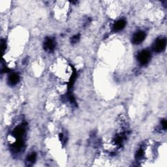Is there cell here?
Listing matches in <instances>:
<instances>
[{
    "instance_id": "obj_11",
    "label": "cell",
    "mask_w": 167,
    "mask_h": 167,
    "mask_svg": "<svg viewBox=\"0 0 167 167\" xmlns=\"http://www.w3.org/2000/svg\"><path fill=\"white\" fill-rule=\"evenodd\" d=\"M162 125H163L164 129H165V130H166V127H167V124H166V120H165V119H164V120H163V121H162Z\"/></svg>"
},
{
    "instance_id": "obj_5",
    "label": "cell",
    "mask_w": 167,
    "mask_h": 167,
    "mask_svg": "<svg viewBox=\"0 0 167 167\" xmlns=\"http://www.w3.org/2000/svg\"><path fill=\"white\" fill-rule=\"evenodd\" d=\"M126 22L125 20H119L114 24V26H113V30L116 31H119L122 30L125 26Z\"/></svg>"
},
{
    "instance_id": "obj_8",
    "label": "cell",
    "mask_w": 167,
    "mask_h": 167,
    "mask_svg": "<svg viewBox=\"0 0 167 167\" xmlns=\"http://www.w3.org/2000/svg\"><path fill=\"white\" fill-rule=\"evenodd\" d=\"M24 147V142L21 140H19L16 142L14 146H12V150L14 152H19L22 149V147Z\"/></svg>"
},
{
    "instance_id": "obj_1",
    "label": "cell",
    "mask_w": 167,
    "mask_h": 167,
    "mask_svg": "<svg viewBox=\"0 0 167 167\" xmlns=\"http://www.w3.org/2000/svg\"><path fill=\"white\" fill-rule=\"evenodd\" d=\"M151 58V54L147 50H143L140 52L138 55V60L140 64L142 65L147 64L150 61Z\"/></svg>"
},
{
    "instance_id": "obj_3",
    "label": "cell",
    "mask_w": 167,
    "mask_h": 167,
    "mask_svg": "<svg viewBox=\"0 0 167 167\" xmlns=\"http://www.w3.org/2000/svg\"><path fill=\"white\" fill-rule=\"evenodd\" d=\"M145 38H146V33H145L144 31H138L136 33H134V35L133 37V39H132V41L135 45H139V44L142 43Z\"/></svg>"
},
{
    "instance_id": "obj_9",
    "label": "cell",
    "mask_w": 167,
    "mask_h": 167,
    "mask_svg": "<svg viewBox=\"0 0 167 167\" xmlns=\"http://www.w3.org/2000/svg\"><path fill=\"white\" fill-rule=\"evenodd\" d=\"M36 160V154L33 153H31L30 155H29L27 157V163H33Z\"/></svg>"
},
{
    "instance_id": "obj_2",
    "label": "cell",
    "mask_w": 167,
    "mask_h": 167,
    "mask_svg": "<svg viewBox=\"0 0 167 167\" xmlns=\"http://www.w3.org/2000/svg\"><path fill=\"white\" fill-rule=\"evenodd\" d=\"M166 42L165 39H157L153 45L154 51L157 53L163 52L166 48Z\"/></svg>"
},
{
    "instance_id": "obj_7",
    "label": "cell",
    "mask_w": 167,
    "mask_h": 167,
    "mask_svg": "<svg viewBox=\"0 0 167 167\" xmlns=\"http://www.w3.org/2000/svg\"><path fill=\"white\" fill-rule=\"evenodd\" d=\"M25 133V129L22 126H18L17 128L14 129L12 134L16 138H20L22 137V135Z\"/></svg>"
},
{
    "instance_id": "obj_6",
    "label": "cell",
    "mask_w": 167,
    "mask_h": 167,
    "mask_svg": "<svg viewBox=\"0 0 167 167\" xmlns=\"http://www.w3.org/2000/svg\"><path fill=\"white\" fill-rule=\"evenodd\" d=\"M19 80H20L19 75L17 73H12L9 75L8 78V82L11 85L14 86V85L17 84L18 82H19Z\"/></svg>"
},
{
    "instance_id": "obj_10",
    "label": "cell",
    "mask_w": 167,
    "mask_h": 167,
    "mask_svg": "<svg viewBox=\"0 0 167 167\" xmlns=\"http://www.w3.org/2000/svg\"><path fill=\"white\" fill-rule=\"evenodd\" d=\"M79 38H80L79 35H75L74 37H72V39H71V42L72 43H76L78 41V40H79Z\"/></svg>"
},
{
    "instance_id": "obj_4",
    "label": "cell",
    "mask_w": 167,
    "mask_h": 167,
    "mask_svg": "<svg viewBox=\"0 0 167 167\" xmlns=\"http://www.w3.org/2000/svg\"><path fill=\"white\" fill-rule=\"evenodd\" d=\"M55 46L56 43L54 40L52 39H47L45 41V43H44V48H45L46 51H53V49L55 48Z\"/></svg>"
}]
</instances>
